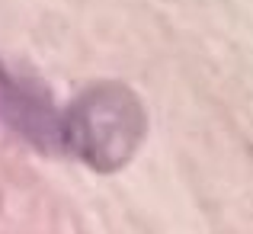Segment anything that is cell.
I'll use <instances>...</instances> for the list:
<instances>
[{
	"label": "cell",
	"instance_id": "cell-1",
	"mask_svg": "<svg viewBox=\"0 0 253 234\" xmlns=\"http://www.w3.org/2000/svg\"><path fill=\"white\" fill-rule=\"evenodd\" d=\"M148 135L144 106L125 84L103 80L77 93L61 119V144L96 173H116Z\"/></svg>",
	"mask_w": 253,
	"mask_h": 234
},
{
	"label": "cell",
	"instance_id": "cell-2",
	"mask_svg": "<svg viewBox=\"0 0 253 234\" xmlns=\"http://www.w3.org/2000/svg\"><path fill=\"white\" fill-rule=\"evenodd\" d=\"M0 90H3V103H6L3 112H10V119L23 129V135L36 138L39 144L48 141V138L61 141V119H55L48 96L39 87L19 84L16 77L0 74Z\"/></svg>",
	"mask_w": 253,
	"mask_h": 234
}]
</instances>
